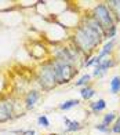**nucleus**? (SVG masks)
Returning a JSON list of instances; mask_svg holds the SVG:
<instances>
[{"label": "nucleus", "instance_id": "16", "mask_svg": "<svg viewBox=\"0 0 120 135\" xmlns=\"http://www.w3.org/2000/svg\"><path fill=\"white\" fill-rule=\"evenodd\" d=\"M88 79H90V76H88V75H86V76H83V77L80 79V80H79V81L76 83V85H81V84H84L86 81H88Z\"/></svg>", "mask_w": 120, "mask_h": 135}, {"label": "nucleus", "instance_id": "6", "mask_svg": "<svg viewBox=\"0 0 120 135\" xmlns=\"http://www.w3.org/2000/svg\"><path fill=\"white\" fill-rule=\"evenodd\" d=\"M37 98H39V93L32 91V93L26 97V103H28V106H33L35 103H36V101H37Z\"/></svg>", "mask_w": 120, "mask_h": 135}, {"label": "nucleus", "instance_id": "11", "mask_svg": "<svg viewBox=\"0 0 120 135\" xmlns=\"http://www.w3.org/2000/svg\"><path fill=\"white\" fill-rule=\"evenodd\" d=\"M104 108H105V101L104 99H99L98 102L93 103V109L94 110H102Z\"/></svg>", "mask_w": 120, "mask_h": 135}, {"label": "nucleus", "instance_id": "8", "mask_svg": "<svg viewBox=\"0 0 120 135\" xmlns=\"http://www.w3.org/2000/svg\"><path fill=\"white\" fill-rule=\"evenodd\" d=\"M65 123L68 124V130H70V131L80 130V124H79L77 121H69L68 119H65Z\"/></svg>", "mask_w": 120, "mask_h": 135}, {"label": "nucleus", "instance_id": "14", "mask_svg": "<svg viewBox=\"0 0 120 135\" xmlns=\"http://www.w3.org/2000/svg\"><path fill=\"white\" fill-rule=\"evenodd\" d=\"M39 123L43 127H49V120H47V117H44V116H41V117L39 119Z\"/></svg>", "mask_w": 120, "mask_h": 135}, {"label": "nucleus", "instance_id": "17", "mask_svg": "<svg viewBox=\"0 0 120 135\" xmlns=\"http://www.w3.org/2000/svg\"><path fill=\"white\" fill-rule=\"evenodd\" d=\"M113 131H115V132H117V134H120V117L117 119V121H116L115 127H113Z\"/></svg>", "mask_w": 120, "mask_h": 135}, {"label": "nucleus", "instance_id": "3", "mask_svg": "<svg viewBox=\"0 0 120 135\" xmlns=\"http://www.w3.org/2000/svg\"><path fill=\"white\" fill-rule=\"evenodd\" d=\"M95 18L97 21L101 23V26L105 28V29H112L113 30V21H112V17L109 14V11L105 6H98L95 8Z\"/></svg>", "mask_w": 120, "mask_h": 135}, {"label": "nucleus", "instance_id": "4", "mask_svg": "<svg viewBox=\"0 0 120 135\" xmlns=\"http://www.w3.org/2000/svg\"><path fill=\"white\" fill-rule=\"evenodd\" d=\"M55 81H57V77H55V72H54L52 68L50 66H46L41 69L40 72V83L44 88L50 90L55 85Z\"/></svg>", "mask_w": 120, "mask_h": 135}, {"label": "nucleus", "instance_id": "9", "mask_svg": "<svg viewBox=\"0 0 120 135\" xmlns=\"http://www.w3.org/2000/svg\"><path fill=\"white\" fill-rule=\"evenodd\" d=\"M111 90H112V93H117V91L120 90V77H115L112 80V87H111Z\"/></svg>", "mask_w": 120, "mask_h": 135}, {"label": "nucleus", "instance_id": "18", "mask_svg": "<svg viewBox=\"0 0 120 135\" xmlns=\"http://www.w3.org/2000/svg\"><path fill=\"white\" fill-rule=\"evenodd\" d=\"M97 128H98V130H101V131H106V127H105L104 124H101V126H97Z\"/></svg>", "mask_w": 120, "mask_h": 135}, {"label": "nucleus", "instance_id": "19", "mask_svg": "<svg viewBox=\"0 0 120 135\" xmlns=\"http://www.w3.org/2000/svg\"><path fill=\"white\" fill-rule=\"evenodd\" d=\"M22 135H35L33 131H25V132H22Z\"/></svg>", "mask_w": 120, "mask_h": 135}, {"label": "nucleus", "instance_id": "5", "mask_svg": "<svg viewBox=\"0 0 120 135\" xmlns=\"http://www.w3.org/2000/svg\"><path fill=\"white\" fill-rule=\"evenodd\" d=\"M11 116V106L7 102H0V123L6 121Z\"/></svg>", "mask_w": 120, "mask_h": 135}, {"label": "nucleus", "instance_id": "15", "mask_svg": "<svg viewBox=\"0 0 120 135\" xmlns=\"http://www.w3.org/2000/svg\"><path fill=\"white\" fill-rule=\"evenodd\" d=\"M111 4H112L113 8H116L117 14H119V17H120V2H111Z\"/></svg>", "mask_w": 120, "mask_h": 135}, {"label": "nucleus", "instance_id": "2", "mask_svg": "<svg viewBox=\"0 0 120 135\" xmlns=\"http://www.w3.org/2000/svg\"><path fill=\"white\" fill-rule=\"evenodd\" d=\"M54 72H55V77L59 83H66L69 79L73 76V68H72L68 62H64V61H57L55 64H54Z\"/></svg>", "mask_w": 120, "mask_h": 135}, {"label": "nucleus", "instance_id": "7", "mask_svg": "<svg viewBox=\"0 0 120 135\" xmlns=\"http://www.w3.org/2000/svg\"><path fill=\"white\" fill-rule=\"evenodd\" d=\"M111 65H112V62H111L109 59L105 61V62H99V64H98V66H97V70L94 72V75H98V73H101L102 70H105L106 68H109Z\"/></svg>", "mask_w": 120, "mask_h": 135}, {"label": "nucleus", "instance_id": "12", "mask_svg": "<svg viewBox=\"0 0 120 135\" xmlns=\"http://www.w3.org/2000/svg\"><path fill=\"white\" fill-rule=\"evenodd\" d=\"M77 103H79V101H68V102H65L64 105H61V109H69L72 106H76Z\"/></svg>", "mask_w": 120, "mask_h": 135}, {"label": "nucleus", "instance_id": "13", "mask_svg": "<svg viewBox=\"0 0 120 135\" xmlns=\"http://www.w3.org/2000/svg\"><path fill=\"white\" fill-rule=\"evenodd\" d=\"M113 119H115V114H113V113L106 114V116H105V119H104V126H108V124H109V123H111Z\"/></svg>", "mask_w": 120, "mask_h": 135}, {"label": "nucleus", "instance_id": "1", "mask_svg": "<svg viewBox=\"0 0 120 135\" xmlns=\"http://www.w3.org/2000/svg\"><path fill=\"white\" fill-rule=\"evenodd\" d=\"M101 39V32L91 26L80 28L76 33V41L83 50H91Z\"/></svg>", "mask_w": 120, "mask_h": 135}, {"label": "nucleus", "instance_id": "10", "mask_svg": "<svg viewBox=\"0 0 120 135\" xmlns=\"http://www.w3.org/2000/svg\"><path fill=\"white\" fill-rule=\"evenodd\" d=\"M81 95H83V98L88 99V98H91L94 95V90H91V88H83L81 90Z\"/></svg>", "mask_w": 120, "mask_h": 135}]
</instances>
